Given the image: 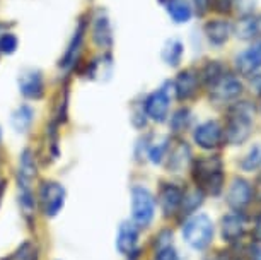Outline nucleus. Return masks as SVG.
<instances>
[{
    "label": "nucleus",
    "mask_w": 261,
    "mask_h": 260,
    "mask_svg": "<svg viewBox=\"0 0 261 260\" xmlns=\"http://www.w3.org/2000/svg\"><path fill=\"white\" fill-rule=\"evenodd\" d=\"M193 178L201 192L219 195L224 188L222 159L219 156H201L193 163Z\"/></svg>",
    "instance_id": "1"
},
{
    "label": "nucleus",
    "mask_w": 261,
    "mask_h": 260,
    "mask_svg": "<svg viewBox=\"0 0 261 260\" xmlns=\"http://www.w3.org/2000/svg\"><path fill=\"white\" fill-rule=\"evenodd\" d=\"M253 115L254 108L248 101L236 105L229 115L227 125H225L224 140H227L232 146H239L244 140H248V137L251 135V129H253Z\"/></svg>",
    "instance_id": "2"
},
{
    "label": "nucleus",
    "mask_w": 261,
    "mask_h": 260,
    "mask_svg": "<svg viewBox=\"0 0 261 260\" xmlns=\"http://www.w3.org/2000/svg\"><path fill=\"white\" fill-rule=\"evenodd\" d=\"M185 242L195 250H203L214 240V223L208 216L196 214L190 218L183 226Z\"/></svg>",
    "instance_id": "3"
},
{
    "label": "nucleus",
    "mask_w": 261,
    "mask_h": 260,
    "mask_svg": "<svg viewBox=\"0 0 261 260\" xmlns=\"http://www.w3.org/2000/svg\"><path fill=\"white\" fill-rule=\"evenodd\" d=\"M155 214L154 195L145 187L132 188V223L139 228H147Z\"/></svg>",
    "instance_id": "4"
},
{
    "label": "nucleus",
    "mask_w": 261,
    "mask_h": 260,
    "mask_svg": "<svg viewBox=\"0 0 261 260\" xmlns=\"http://www.w3.org/2000/svg\"><path fill=\"white\" fill-rule=\"evenodd\" d=\"M87 29H89V21L86 19H79L75 29H73L70 40L67 43V48L63 52V55L58 62L62 70L65 72H70L72 68H75L77 62L81 60V53H82V46H84V41H86V34H87Z\"/></svg>",
    "instance_id": "5"
},
{
    "label": "nucleus",
    "mask_w": 261,
    "mask_h": 260,
    "mask_svg": "<svg viewBox=\"0 0 261 260\" xmlns=\"http://www.w3.org/2000/svg\"><path fill=\"white\" fill-rule=\"evenodd\" d=\"M39 200V207H41L43 214L48 218H53L63 209L65 204V188L63 185H60L58 181H43L41 187H39L38 194Z\"/></svg>",
    "instance_id": "6"
},
{
    "label": "nucleus",
    "mask_w": 261,
    "mask_h": 260,
    "mask_svg": "<svg viewBox=\"0 0 261 260\" xmlns=\"http://www.w3.org/2000/svg\"><path fill=\"white\" fill-rule=\"evenodd\" d=\"M169 82L164 84L159 89H155L154 92H150L147 96V100L144 101V110L145 115L149 116L150 120L157 122V124H162V122L167 120L169 116V106H171V96H169V89H167Z\"/></svg>",
    "instance_id": "7"
},
{
    "label": "nucleus",
    "mask_w": 261,
    "mask_h": 260,
    "mask_svg": "<svg viewBox=\"0 0 261 260\" xmlns=\"http://www.w3.org/2000/svg\"><path fill=\"white\" fill-rule=\"evenodd\" d=\"M89 26H91L92 43H94L101 52H110L115 36H113V26H111V21H110V17H108V14L105 11L94 12V16H92L89 21Z\"/></svg>",
    "instance_id": "8"
},
{
    "label": "nucleus",
    "mask_w": 261,
    "mask_h": 260,
    "mask_svg": "<svg viewBox=\"0 0 261 260\" xmlns=\"http://www.w3.org/2000/svg\"><path fill=\"white\" fill-rule=\"evenodd\" d=\"M17 87L19 92L24 98H28V100H41L45 96V89H46L45 76L38 68H26V70L19 74Z\"/></svg>",
    "instance_id": "9"
},
{
    "label": "nucleus",
    "mask_w": 261,
    "mask_h": 260,
    "mask_svg": "<svg viewBox=\"0 0 261 260\" xmlns=\"http://www.w3.org/2000/svg\"><path fill=\"white\" fill-rule=\"evenodd\" d=\"M193 139L201 149H215L224 142V129L215 120L203 122L195 129Z\"/></svg>",
    "instance_id": "10"
},
{
    "label": "nucleus",
    "mask_w": 261,
    "mask_h": 260,
    "mask_svg": "<svg viewBox=\"0 0 261 260\" xmlns=\"http://www.w3.org/2000/svg\"><path fill=\"white\" fill-rule=\"evenodd\" d=\"M36 158L31 149H24L19 154V166H17V187L19 192H28L31 190V183L36 178Z\"/></svg>",
    "instance_id": "11"
},
{
    "label": "nucleus",
    "mask_w": 261,
    "mask_h": 260,
    "mask_svg": "<svg viewBox=\"0 0 261 260\" xmlns=\"http://www.w3.org/2000/svg\"><path fill=\"white\" fill-rule=\"evenodd\" d=\"M241 92H243V84L239 79L232 76H224L217 84L210 87V100L215 103H229L234 101Z\"/></svg>",
    "instance_id": "12"
},
{
    "label": "nucleus",
    "mask_w": 261,
    "mask_h": 260,
    "mask_svg": "<svg viewBox=\"0 0 261 260\" xmlns=\"http://www.w3.org/2000/svg\"><path fill=\"white\" fill-rule=\"evenodd\" d=\"M251 199H253V188L249 181L244 178H234L227 192V204L239 212L251 202Z\"/></svg>",
    "instance_id": "13"
},
{
    "label": "nucleus",
    "mask_w": 261,
    "mask_h": 260,
    "mask_svg": "<svg viewBox=\"0 0 261 260\" xmlns=\"http://www.w3.org/2000/svg\"><path fill=\"white\" fill-rule=\"evenodd\" d=\"M200 86V76L191 68H186V70H181L178 74L174 81V91H176V98L179 101H186L190 98H193L198 91Z\"/></svg>",
    "instance_id": "14"
},
{
    "label": "nucleus",
    "mask_w": 261,
    "mask_h": 260,
    "mask_svg": "<svg viewBox=\"0 0 261 260\" xmlns=\"http://www.w3.org/2000/svg\"><path fill=\"white\" fill-rule=\"evenodd\" d=\"M236 67L243 76H251L258 68H261V40L253 43L248 50L236 57Z\"/></svg>",
    "instance_id": "15"
},
{
    "label": "nucleus",
    "mask_w": 261,
    "mask_h": 260,
    "mask_svg": "<svg viewBox=\"0 0 261 260\" xmlns=\"http://www.w3.org/2000/svg\"><path fill=\"white\" fill-rule=\"evenodd\" d=\"M137 242H139V229L130 221H123L116 234V250L121 255H130L135 252Z\"/></svg>",
    "instance_id": "16"
},
{
    "label": "nucleus",
    "mask_w": 261,
    "mask_h": 260,
    "mask_svg": "<svg viewBox=\"0 0 261 260\" xmlns=\"http://www.w3.org/2000/svg\"><path fill=\"white\" fill-rule=\"evenodd\" d=\"M181 200H183V190L172 183H166L159 192V205L164 216L176 214L181 207Z\"/></svg>",
    "instance_id": "17"
},
{
    "label": "nucleus",
    "mask_w": 261,
    "mask_h": 260,
    "mask_svg": "<svg viewBox=\"0 0 261 260\" xmlns=\"http://www.w3.org/2000/svg\"><path fill=\"white\" fill-rule=\"evenodd\" d=\"M246 218L243 214L234 212L222 218V238L224 242H236L246 231Z\"/></svg>",
    "instance_id": "18"
},
{
    "label": "nucleus",
    "mask_w": 261,
    "mask_h": 260,
    "mask_svg": "<svg viewBox=\"0 0 261 260\" xmlns=\"http://www.w3.org/2000/svg\"><path fill=\"white\" fill-rule=\"evenodd\" d=\"M167 161H169V170H172L174 173H179L181 170L186 168L191 158V151L186 142H176L174 146H169L167 149Z\"/></svg>",
    "instance_id": "19"
},
{
    "label": "nucleus",
    "mask_w": 261,
    "mask_h": 260,
    "mask_svg": "<svg viewBox=\"0 0 261 260\" xmlns=\"http://www.w3.org/2000/svg\"><path fill=\"white\" fill-rule=\"evenodd\" d=\"M230 31H232V28H230V24L227 21H224V19H215V21H210L205 24L206 38H208V41L215 46L224 45V43L229 40Z\"/></svg>",
    "instance_id": "20"
},
{
    "label": "nucleus",
    "mask_w": 261,
    "mask_h": 260,
    "mask_svg": "<svg viewBox=\"0 0 261 260\" xmlns=\"http://www.w3.org/2000/svg\"><path fill=\"white\" fill-rule=\"evenodd\" d=\"M113 68V58L110 52H101L99 55L94 57L87 63L86 76L89 79H102V76H110Z\"/></svg>",
    "instance_id": "21"
},
{
    "label": "nucleus",
    "mask_w": 261,
    "mask_h": 260,
    "mask_svg": "<svg viewBox=\"0 0 261 260\" xmlns=\"http://www.w3.org/2000/svg\"><path fill=\"white\" fill-rule=\"evenodd\" d=\"M166 11L176 24L188 22L193 16V7L188 0H167Z\"/></svg>",
    "instance_id": "22"
},
{
    "label": "nucleus",
    "mask_w": 261,
    "mask_h": 260,
    "mask_svg": "<svg viewBox=\"0 0 261 260\" xmlns=\"http://www.w3.org/2000/svg\"><path fill=\"white\" fill-rule=\"evenodd\" d=\"M261 34V14L259 16H246L236 26V36L241 40H253Z\"/></svg>",
    "instance_id": "23"
},
{
    "label": "nucleus",
    "mask_w": 261,
    "mask_h": 260,
    "mask_svg": "<svg viewBox=\"0 0 261 260\" xmlns=\"http://www.w3.org/2000/svg\"><path fill=\"white\" fill-rule=\"evenodd\" d=\"M34 122V110L29 105H21L12 111L11 115V124L14 127V130L22 134L31 129Z\"/></svg>",
    "instance_id": "24"
},
{
    "label": "nucleus",
    "mask_w": 261,
    "mask_h": 260,
    "mask_svg": "<svg viewBox=\"0 0 261 260\" xmlns=\"http://www.w3.org/2000/svg\"><path fill=\"white\" fill-rule=\"evenodd\" d=\"M183 43L178 40H167L164 48H162V60L171 67H178L181 63V58H183Z\"/></svg>",
    "instance_id": "25"
},
{
    "label": "nucleus",
    "mask_w": 261,
    "mask_h": 260,
    "mask_svg": "<svg viewBox=\"0 0 261 260\" xmlns=\"http://www.w3.org/2000/svg\"><path fill=\"white\" fill-rule=\"evenodd\" d=\"M203 202V192L196 187L193 190H188L186 194H183V200H181V207L179 210H183V214H191L193 210H196Z\"/></svg>",
    "instance_id": "26"
},
{
    "label": "nucleus",
    "mask_w": 261,
    "mask_h": 260,
    "mask_svg": "<svg viewBox=\"0 0 261 260\" xmlns=\"http://www.w3.org/2000/svg\"><path fill=\"white\" fill-rule=\"evenodd\" d=\"M224 76H227V74H225L224 67L220 65L219 62H208L206 63V67L203 68V72H201V79L205 81V84L208 87L217 84V82L222 79Z\"/></svg>",
    "instance_id": "27"
},
{
    "label": "nucleus",
    "mask_w": 261,
    "mask_h": 260,
    "mask_svg": "<svg viewBox=\"0 0 261 260\" xmlns=\"http://www.w3.org/2000/svg\"><path fill=\"white\" fill-rule=\"evenodd\" d=\"M190 122H191L190 110L188 108H179V110L171 116V122H169L171 130L174 132V134H181V132H185L190 127Z\"/></svg>",
    "instance_id": "28"
},
{
    "label": "nucleus",
    "mask_w": 261,
    "mask_h": 260,
    "mask_svg": "<svg viewBox=\"0 0 261 260\" xmlns=\"http://www.w3.org/2000/svg\"><path fill=\"white\" fill-rule=\"evenodd\" d=\"M39 253H38V247L31 242H26L19 247L12 255H9L4 260H38Z\"/></svg>",
    "instance_id": "29"
},
{
    "label": "nucleus",
    "mask_w": 261,
    "mask_h": 260,
    "mask_svg": "<svg viewBox=\"0 0 261 260\" xmlns=\"http://www.w3.org/2000/svg\"><path fill=\"white\" fill-rule=\"evenodd\" d=\"M17 46H19V40L16 34L11 31L0 33V53L2 55H12L17 50Z\"/></svg>",
    "instance_id": "30"
},
{
    "label": "nucleus",
    "mask_w": 261,
    "mask_h": 260,
    "mask_svg": "<svg viewBox=\"0 0 261 260\" xmlns=\"http://www.w3.org/2000/svg\"><path fill=\"white\" fill-rule=\"evenodd\" d=\"M167 149H169V140L162 139L161 142H155L149 147V158L154 164H161L162 159L167 156Z\"/></svg>",
    "instance_id": "31"
},
{
    "label": "nucleus",
    "mask_w": 261,
    "mask_h": 260,
    "mask_svg": "<svg viewBox=\"0 0 261 260\" xmlns=\"http://www.w3.org/2000/svg\"><path fill=\"white\" fill-rule=\"evenodd\" d=\"M261 166V146H254L253 149L246 154V158L241 161V168L246 171L258 170Z\"/></svg>",
    "instance_id": "32"
},
{
    "label": "nucleus",
    "mask_w": 261,
    "mask_h": 260,
    "mask_svg": "<svg viewBox=\"0 0 261 260\" xmlns=\"http://www.w3.org/2000/svg\"><path fill=\"white\" fill-rule=\"evenodd\" d=\"M154 260H179V255L172 247H164L157 250V255Z\"/></svg>",
    "instance_id": "33"
},
{
    "label": "nucleus",
    "mask_w": 261,
    "mask_h": 260,
    "mask_svg": "<svg viewBox=\"0 0 261 260\" xmlns=\"http://www.w3.org/2000/svg\"><path fill=\"white\" fill-rule=\"evenodd\" d=\"M234 0H210V6L215 9L217 12H225L232 7Z\"/></svg>",
    "instance_id": "34"
},
{
    "label": "nucleus",
    "mask_w": 261,
    "mask_h": 260,
    "mask_svg": "<svg viewBox=\"0 0 261 260\" xmlns=\"http://www.w3.org/2000/svg\"><path fill=\"white\" fill-rule=\"evenodd\" d=\"M193 7H195V11L196 14H205L206 11H208V7H210V0H193Z\"/></svg>",
    "instance_id": "35"
},
{
    "label": "nucleus",
    "mask_w": 261,
    "mask_h": 260,
    "mask_svg": "<svg viewBox=\"0 0 261 260\" xmlns=\"http://www.w3.org/2000/svg\"><path fill=\"white\" fill-rule=\"evenodd\" d=\"M251 258L253 260H261V242H256V245L251 248Z\"/></svg>",
    "instance_id": "36"
},
{
    "label": "nucleus",
    "mask_w": 261,
    "mask_h": 260,
    "mask_svg": "<svg viewBox=\"0 0 261 260\" xmlns=\"http://www.w3.org/2000/svg\"><path fill=\"white\" fill-rule=\"evenodd\" d=\"M253 237L256 242H261V216L256 219V224H254V229H253Z\"/></svg>",
    "instance_id": "37"
},
{
    "label": "nucleus",
    "mask_w": 261,
    "mask_h": 260,
    "mask_svg": "<svg viewBox=\"0 0 261 260\" xmlns=\"http://www.w3.org/2000/svg\"><path fill=\"white\" fill-rule=\"evenodd\" d=\"M251 86H253V89L258 92V94H261V74H256L254 79L251 81Z\"/></svg>",
    "instance_id": "38"
},
{
    "label": "nucleus",
    "mask_w": 261,
    "mask_h": 260,
    "mask_svg": "<svg viewBox=\"0 0 261 260\" xmlns=\"http://www.w3.org/2000/svg\"><path fill=\"white\" fill-rule=\"evenodd\" d=\"M206 260H227V257L224 255V252H217L214 255H210V257L206 258Z\"/></svg>",
    "instance_id": "39"
},
{
    "label": "nucleus",
    "mask_w": 261,
    "mask_h": 260,
    "mask_svg": "<svg viewBox=\"0 0 261 260\" xmlns=\"http://www.w3.org/2000/svg\"><path fill=\"white\" fill-rule=\"evenodd\" d=\"M0 140H2V129H0Z\"/></svg>",
    "instance_id": "40"
},
{
    "label": "nucleus",
    "mask_w": 261,
    "mask_h": 260,
    "mask_svg": "<svg viewBox=\"0 0 261 260\" xmlns=\"http://www.w3.org/2000/svg\"><path fill=\"white\" fill-rule=\"evenodd\" d=\"M0 192H2V181H0Z\"/></svg>",
    "instance_id": "41"
}]
</instances>
